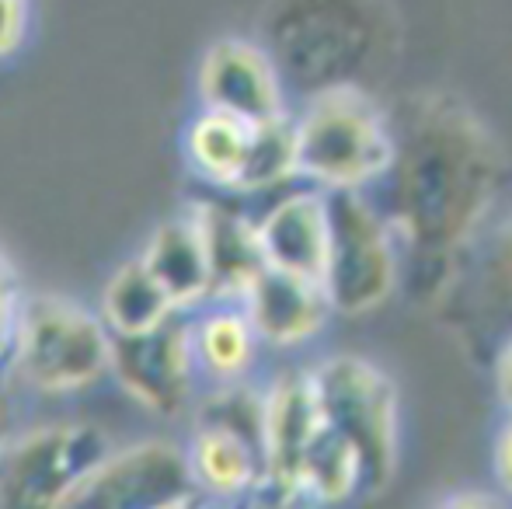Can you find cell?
Listing matches in <instances>:
<instances>
[{
	"label": "cell",
	"mask_w": 512,
	"mask_h": 509,
	"mask_svg": "<svg viewBox=\"0 0 512 509\" xmlns=\"http://www.w3.org/2000/svg\"><path fill=\"white\" fill-rule=\"evenodd\" d=\"M112 332L95 311L60 293L21 297L4 374L35 394H77L102 384Z\"/></svg>",
	"instance_id": "6da1fadb"
},
{
	"label": "cell",
	"mask_w": 512,
	"mask_h": 509,
	"mask_svg": "<svg viewBox=\"0 0 512 509\" xmlns=\"http://www.w3.org/2000/svg\"><path fill=\"white\" fill-rule=\"evenodd\" d=\"M488 192V154L464 123H436L405 157V213L425 248H446L467 231Z\"/></svg>",
	"instance_id": "7a4b0ae2"
},
{
	"label": "cell",
	"mask_w": 512,
	"mask_h": 509,
	"mask_svg": "<svg viewBox=\"0 0 512 509\" xmlns=\"http://www.w3.org/2000/svg\"><path fill=\"white\" fill-rule=\"evenodd\" d=\"M297 175L321 189H363L394 164V136L380 109L352 84H335L310 98L293 123Z\"/></svg>",
	"instance_id": "3957f363"
},
{
	"label": "cell",
	"mask_w": 512,
	"mask_h": 509,
	"mask_svg": "<svg viewBox=\"0 0 512 509\" xmlns=\"http://www.w3.org/2000/svg\"><path fill=\"white\" fill-rule=\"evenodd\" d=\"M317 405L356 447L363 461V489L380 492L398 464V391L391 377L363 356H331L310 370Z\"/></svg>",
	"instance_id": "277c9868"
},
{
	"label": "cell",
	"mask_w": 512,
	"mask_h": 509,
	"mask_svg": "<svg viewBox=\"0 0 512 509\" xmlns=\"http://www.w3.org/2000/svg\"><path fill=\"white\" fill-rule=\"evenodd\" d=\"M112 450L91 422H56L0 440V506L56 509Z\"/></svg>",
	"instance_id": "5b68a950"
},
{
	"label": "cell",
	"mask_w": 512,
	"mask_h": 509,
	"mask_svg": "<svg viewBox=\"0 0 512 509\" xmlns=\"http://www.w3.org/2000/svg\"><path fill=\"white\" fill-rule=\"evenodd\" d=\"M328 199V262L324 293L331 311L363 314L394 286V255L377 213L356 189H324Z\"/></svg>",
	"instance_id": "8992f818"
},
{
	"label": "cell",
	"mask_w": 512,
	"mask_h": 509,
	"mask_svg": "<svg viewBox=\"0 0 512 509\" xmlns=\"http://www.w3.org/2000/svg\"><path fill=\"white\" fill-rule=\"evenodd\" d=\"M199 489L192 482L185 447L168 440H143L108 450L81 478L63 506L88 509H171L192 506Z\"/></svg>",
	"instance_id": "52a82bcc"
},
{
	"label": "cell",
	"mask_w": 512,
	"mask_h": 509,
	"mask_svg": "<svg viewBox=\"0 0 512 509\" xmlns=\"http://www.w3.org/2000/svg\"><path fill=\"white\" fill-rule=\"evenodd\" d=\"M108 377L150 415H182L199 381L189 321L175 314L150 332L112 335Z\"/></svg>",
	"instance_id": "ba28073f"
},
{
	"label": "cell",
	"mask_w": 512,
	"mask_h": 509,
	"mask_svg": "<svg viewBox=\"0 0 512 509\" xmlns=\"http://www.w3.org/2000/svg\"><path fill=\"white\" fill-rule=\"evenodd\" d=\"M199 102L251 126L286 116L279 67L248 39H220L206 49L199 63Z\"/></svg>",
	"instance_id": "9c48e42d"
},
{
	"label": "cell",
	"mask_w": 512,
	"mask_h": 509,
	"mask_svg": "<svg viewBox=\"0 0 512 509\" xmlns=\"http://www.w3.org/2000/svg\"><path fill=\"white\" fill-rule=\"evenodd\" d=\"M324 415L317 405L310 374H286L265 391L262 405V454L265 482L258 492H272L283 503L300 496V461L307 443L321 429Z\"/></svg>",
	"instance_id": "30bf717a"
},
{
	"label": "cell",
	"mask_w": 512,
	"mask_h": 509,
	"mask_svg": "<svg viewBox=\"0 0 512 509\" xmlns=\"http://www.w3.org/2000/svg\"><path fill=\"white\" fill-rule=\"evenodd\" d=\"M241 311L255 328L258 342L286 349L314 339L328 321L331 304L317 279H304L265 265L244 290Z\"/></svg>",
	"instance_id": "8fae6325"
},
{
	"label": "cell",
	"mask_w": 512,
	"mask_h": 509,
	"mask_svg": "<svg viewBox=\"0 0 512 509\" xmlns=\"http://www.w3.org/2000/svg\"><path fill=\"white\" fill-rule=\"evenodd\" d=\"M255 234L265 265L317 279V283L324 279V262H328V199L324 192L307 189L279 199L255 224Z\"/></svg>",
	"instance_id": "7c38bea8"
},
{
	"label": "cell",
	"mask_w": 512,
	"mask_h": 509,
	"mask_svg": "<svg viewBox=\"0 0 512 509\" xmlns=\"http://www.w3.org/2000/svg\"><path fill=\"white\" fill-rule=\"evenodd\" d=\"M185 461H189L192 482H196L199 496L213 499H241L258 496L265 482V457L255 440H248L237 429L223 426V422L196 419L192 440L185 447Z\"/></svg>",
	"instance_id": "4fadbf2b"
},
{
	"label": "cell",
	"mask_w": 512,
	"mask_h": 509,
	"mask_svg": "<svg viewBox=\"0 0 512 509\" xmlns=\"http://www.w3.org/2000/svg\"><path fill=\"white\" fill-rule=\"evenodd\" d=\"M192 213H196L199 231H203L209 279H213L209 304H241L251 279L265 269L255 220L241 217L220 203H192Z\"/></svg>",
	"instance_id": "5bb4252c"
},
{
	"label": "cell",
	"mask_w": 512,
	"mask_h": 509,
	"mask_svg": "<svg viewBox=\"0 0 512 509\" xmlns=\"http://www.w3.org/2000/svg\"><path fill=\"white\" fill-rule=\"evenodd\" d=\"M140 262L150 269V276L164 286L171 304L178 311H192V307L209 304V258L203 245V231L192 213V206L178 217L164 220L154 234H150L147 248H143Z\"/></svg>",
	"instance_id": "9a60e30c"
},
{
	"label": "cell",
	"mask_w": 512,
	"mask_h": 509,
	"mask_svg": "<svg viewBox=\"0 0 512 509\" xmlns=\"http://www.w3.org/2000/svg\"><path fill=\"white\" fill-rule=\"evenodd\" d=\"M189 335L196 370L206 381L234 384L255 367L258 335L244 318L241 304H209L196 321H189Z\"/></svg>",
	"instance_id": "2e32d148"
},
{
	"label": "cell",
	"mask_w": 512,
	"mask_h": 509,
	"mask_svg": "<svg viewBox=\"0 0 512 509\" xmlns=\"http://www.w3.org/2000/svg\"><path fill=\"white\" fill-rule=\"evenodd\" d=\"M175 314H182L164 286L150 276V269L140 258H129L108 276L102 290V304H98V318L112 335H140L150 328L164 325Z\"/></svg>",
	"instance_id": "e0dca14e"
},
{
	"label": "cell",
	"mask_w": 512,
	"mask_h": 509,
	"mask_svg": "<svg viewBox=\"0 0 512 509\" xmlns=\"http://www.w3.org/2000/svg\"><path fill=\"white\" fill-rule=\"evenodd\" d=\"M251 123L227 112L203 109L185 129V157L196 178H203L213 189L230 192L244 168V157L251 147Z\"/></svg>",
	"instance_id": "ac0fdd59"
},
{
	"label": "cell",
	"mask_w": 512,
	"mask_h": 509,
	"mask_svg": "<svg viewBox=\"0 0 512 509\" xmlns=\"http://www.w3.org/2000/svg\"><path fill=\"white\" fill-rule=\"evenodd\" d=\"M356 489H363V461L356 447L335 426L321 422L300 461V496L317 503H342Z\"/></svg>",
	"instance_id": "d6986e66"
},
{
	"label": "cell",
	"mask_w": 512,
	"mask_h": 509,
	"mask_svg": "<svg viewBox=\"0 0 512 509\" xmlns=\"http://www.w3.org/2000/svg\"><path fill=\"white\" fill-rule=\"evenodd\" d=\"M297 175V136H293V119L279 116L269 123H255L251 129V147L244 157V168L237 175V185L230 192H265L290 182Z\"/></svg>",
	"instance_id": "ffe728a7"
},
{
	"label": "cell",
	"mask_w": 512,
	"mask_h": 509,
	"mask_svg": "<svg viewBox=\"0 0 512 509\" xmlns=\"http://www.w3.org/2000/svg\"><path fill=\"white\" fill-rule=\"evenodd\" d=\"M21 297H25V293H21L18 272L0 255V370H4L7 349H11V339H14V321H18V311H21Z\"/></svg>",
	"instance_id": "44dd1931"
},
{
	"label": "cell",
	"mask_w": 512,
	"mask_h": 509,
	"mask_svg": "<svg viewBox=\"0 0 512 509\" xmlns=\"http://www.w3.org/2000/svg\"><path fill=\"white\" fill-rule=\"evenodd\" d=\"M28 35V0H0V60L14 56Z\"/></svg>",
	"instance_id": "7402d4cb"
},
{
	"label": "cell",
	"mask_w": 512,
	"mask_h": 509,
	"mask_svg": "<svg viewBox=\"0 0 512 509\" xmlns=\"http://www.w3.org/2000/svg\"><path fill=\"white\" fill-rule=\"evenodd\" d=\"M495 471H499V482L506 485V492H512V422L495 443Z\"/></svg>",
	"instance_id": "603a6c76"
},
{
	"label": "cell",
	"mask_w": 512,
	"mask_h": 509,
	"mask_svg": "<svg viewBox=\"0 0 512 509\" xmlns=\"http://www.w3.org/2000/svg\"><path fill=\"white\" fill-rule=\"evenodd\" d=\"M499 391H502V401L512 408V339L499 356Z\"/></svg>",
	"instance_id": "cb8c5ba5"
},
{
	"label": "cell",
	"mask_w": 512,
	"mask_h": 509,
	"mask_svg": "<svg viewBox=\"0 0 512 509\" xmlns=\"http://www.w3.org/2000/svg\"><path fill=\"white\" fill-rule=\"evenodd\" d=\"M4 436H7V433H0V440H4Z\"/></svg>",
	"instance_id": "d4e9b609"
}]
</instances>
